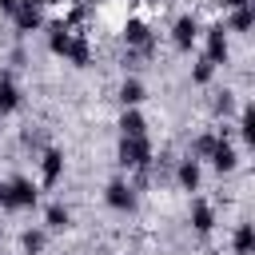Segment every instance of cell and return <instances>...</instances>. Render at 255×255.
<instances>
[{"mask_svg":"<svg viewBox=\"0 0 255 255\" xmlns=\"http://www.w3.org/2000/svg\"><path fill=\"white\" fill-rule=\"evenodd\" d=\"M64 4H76V8H84V4H88V0H64Z\"/></svg>","mask_w":255,"mask_h":255,"instance_id":"obj_27","label":"cell"},{"mask_svg":"<svg viewBox=\"0 0 255 255\" xmlns=\"http://www.w3.org/2000/svg\"><path fill=\"white\" fill-rule=\"evenodd\" d=\"M20 8V0H0V16H12Z\"/></svg>","mask_w":255,"mask_h":255,"instance_id":"obj_25","label":"cell"},{"mask_svg":"<svg viewBox=\"0 0 255 255\" xmlns=\"http://www.w3.org/2000/svg\"><path fill=\"white\" fill-rule=\"evenodd\" d=\"M44 243H48V235H44L40 227H28V231L20 235V247H24V255H40V251H44Z\"/></svg>","mask_w":255,"mask_h":255,"instance_id":"obj_21","label":"cell"},{"mask_svg":"<svg viewBox=\"0 0 255 255\" xmlns=\"http://www.w3.org/2000/svg\"><path fill=\"white\" fill-rule=\"evenodd\" d=\"M175 183L183 187V191H199V183H203V171H199V159H179L175 163Z\"/></svg>","mask_w":255,"mask_h":255,"instance_id":"obj_12","label":"cell"},{"mask_svg":"<svg viewBox=\"0 0 255 255\" xmlns=\"http://www.w3.org/2000/svg\"><path fill=\"white\" fill-rule=\"evenodd\" d=\"M12 24H16L20 36L40 32V28H44V8H40V0H20V8L12 12Z\"/></svg>","mask_w":255,"mask_h":255,"instance_id":"obj_4","label":"cell"},{"mask_svg":"<svg viewBox=\"0 0 255 255\" xmlns=\"http://www.w3.org/2000/svg\"><path fill=\"white\" fill-rule=\"evenodd\" d=\"M60 175H64V151H60V147H48V151L40 155V183H44V187H56Z\"/></svg>","mask_w":255,"mask_h":255,"instance_id":"obj_8","label":"cell"},{"mask_svg":"<svg viewBox=\"0 0 255 255\" xmlns=\"http://www.w3.org/2000/svg\"><path fill=\"white\" fill-rule=\"evenodd\" d=\"M104 203H108L112 211H135V187H131L128 179H112V183L104 187Z\"/></svg>","mask_w":255,"mask_h":255,"instance_id":"obj_5","label":"cell"},{"mask_svg":"<svg viewBox=\"0 0 255 255\" xmlns=\"http://www.w3.org/2000/svg\"><path fill=\"white\" fill-rule=\"evenodd\" d=\"M255 28V8L247 4V8H235L231 12V20H227V32H251Z\"/></svg>","mask_w":255,"mask_h":255,"instance_id":"obj_19","label":"cell"},{"mask_svg":"<svg viewBox=\"0 0 255 255\" xmlns=\"http://www.w3.org/2000/svg\"><path fill=\"white\" fill-rule=\"evenodd\" d=\"M191 227H195V235H211V227H215V207L199 195L191 199Z\"/></svg>","mask_w":255,"mask_h":255,"instance_id":"obj_13","label":"cell"},{"mask_svg":"<svg viewBox=\"0 0 255 255\" xmlns=\"http://www.w3.org/2000/svg\"><path fill=\"white\" fill-rule=\"evenodd\" d=\"M0 191H4V183H0Z\"/></svg>","mask_w":255,"mask_h":255,"instance_id":"obj_30","label":"cell"},{"mask_svg":"<svg viewBox=\"0 0 255 255\" xmlns=\"http://www.w3.org/2000/svg\"><path fill=\"white\" fill-rule=\"evenodd\" d=\"M231 251L235 255H255V223H235V231H231Z\"/></svg>","mask_w":255,"mask_h":255,"instance_id":"obj_14","label":"cell"},{"mask_svg":"<svg viewBox=\"0 0 255 255\" xmlns=\"http://www.w3.org/2000/svg\"><path fill=\"white\" fill-rule=\"evenodd\" d=\"M124 44H128V52H135V56H151V52H155L151 24L139 20V16H131V20L124 24Z\"/></svg>","mask_w":255,"mask_h":255,"instance_id":"obj_3","label":"cell"},{"mask_svg":"<svg viewBox=\"0 0 255 255\" xmlns=\"http://www.w3.org/2000/svg\"><path fill=\"white\" fill-rule=\"evenodd\" d=\"M207 159H211V167H215L219 175H231V171L239 167V151L231 147V139H219V143H215V151H211Z\"/></svg>","mask_w":255,"mask_h":255,"instance_id":"obj_9","label":"cell"},{"mask_svg":"<svg viewBox=\"0 0 255 255\" xmlns=\"http://www.w3.org/2000/svg\"><path fill=\"white\" fill-rule=\"evenodd\" d=\"M211 76H215V64H211L207 56H199V60H195V68H191V84H199V88H203V84H211Z\"/></svg>","mask_w":255,"mask_h":255,"instance_id":"obj_23","label":"cell"},{"mask_svg":"<svg viewBox=\"0 0 255 255\" xmlns=\"http://www.w3.org/2000/svg\"><path fill=\"white\" fill-rule=\"evenodd\" d=\"M20 104H24L20 88H16V80H12L8 72H4V76H0V116H12V112H16Z\"/></svg>","mask_w":255,"mask_h":255,"instance_id":"obj_15","label":"cell"},{"mask_svg":"<svg viewBox=\"0 0 255 255\" xmlns=\"http://www.w3.org/2000/svg\"><path fill=\"white\" fill-rule=\"evenodd\" d=\"M247 4H251V0H223V8H227V12H235V8H247Z\"/></svg>","mask_w":255,"mask_h":255,"instance_id":"obj_26","label":"cell"},{"mask_svg":"<svg viewBox=\"0 0 255 255\" xmlns=\"http://www.w3.org/2000/svg\"><path fill=\"white\" fill-rule=\"evenodd\" d=\"M36 199H40V187H36L28 175L8 179L4 191H0V207H4V211H28V207H36Z\"/></svg>","mask_w":255,"mask_h":255,"instance_id":"obj_1","label":"cell"},{"mask_svg":"<svg viewBox=\"0 0 255 255\" xmlns=\"http://www.w3.org/2000/svg\"><path fill=\"white\" fill-rule=\"evenodd\" d=\"M68 64H76V68H88V64H92V44H88V36H84V32H76L72 52H68Z\"/></svg>","mask_w":255,"mask_h":255,"instance_id":"obj_18","label":"cell"},{"mask_svg":"<svg viewBox=\"0 0 255 255\" xmlns=\"http://www.w3.org/2000/svg\"><path fill=\"white\" fill-rule=\"evenodd\" d=\"M0 243H4V223H0Z\"/></svg>","mask_w":255,"mask_h":255,"instance_id":"obj_29","label":"cell"},{"mask_svg":"<svg viewBox=\"0 0 255 255\" xmlns=\"http://www.w3.org/2000/svg\"><path fill=\"white\" fill-rule=\"evenodd\" d=\"M72 40H76V32H72L68 24H52V28H48V52H52V56L68 60V52H72Z\"/></svg>","mask_w":255,"mask_h":255,"instance_id":"obj_10","label":"cell"},{"mask_svg":"<svg viewBox=\"0 0 255 255\" xmlns=\"http://www.w3.org/2000/svg\"><path fill=\"white\" fill-rule=\"evenodd\" d=\"M195 40H199V20H195V16H179V20L171 24V44H175L179 52H191Z\"/></svg>","mask_w":255,"mask_h":255,"instance_id":"obj_6","label":"cell"},{"mask_svg":"<svg viewBox=\"0 0 255 255\" xmlns=\"http://www.w3.org/2000/svg\"><path fill=\"white\" fill-rule=\"evenodd\" d=\"M215 143H219L215 131H199V135L191 139V159H207V155L215 151Z\"/></svg>","mask_w":255,"mask_h":255,"instance_id":"obj_20","label":"cell"},{"mask_svg":"<svg viewBox=\"0 0 255 255\" xmlns=\"http://www.w3.org/2000/svg\"><path fill=\"white\" fill-rule=\"evenodd\" d=\"M44 227H48V231H68V227H72V207L48 203V207H44Z\"/></svg>","mask_w":255,"mask_h":255,"instance_id":"obj_17","label":"cell"},{"mask_svg":"<svg viewBox=\"0 0 255 255\" xmlns=\"http://www.w3.org/2000/svg\"><path fill=\"white\" fill-rule=\"evenodd\" d=\"M44 4H64V0H40V8H44Z\"/></svg>","mask_w":255,"mask_h":255,"instance_id":"obj_28","label":"cell"},{"mask_svg":"<svg viewBox=\"0 0 255 255\" xmlns=\"http://www.w3.org/2000/svg\"><path fill=\"white\" fill-rule=\"evenodd\" d=\"M211 108H215V116H231V112H235V92H231V88H223V92H215V100H211Z\"/></svg>","mask_w":255,"mask_h":255,"instance_id":"obj_24","label":"cell"},{"mask_svg":"<svg viewBox=\"0 0 255 255\" xmlns=\"http://www.w3.org/2000/svg\"><path fill=\"white\" fill-rule=\"evenodd\" d=\"M120 135H124V139H143V135H147V120H143L139 108H124V116H120Z\"/></svg>","mask_w":255,"mask_h":255,"instance_id":"obj_11","label":"cell"},{"mask_svg":"<svg viewBox=\"0 0 255 255\" xmlns=\"http://www.w3.org/2000/svg\"><path fill=\"white\" fill-rule=\"evenodd\" d=\"M203 56H207L215 68H219V64H227L231 44H227V28H223V24H211V28H207V52H203Z\"/></svg>","mask_w":255,"mask_h":255,"instance_id":"obj_7","label":"cell"},{"mask_svg":"<svg viewBox=\"0 0 255 255\" xmlns=\"http://www.w3.org/2000/svg\"><path fill=\"white\" fill-rule=\"evenodd\" d=\"M239 135H243V143H255V108L251 104H243V112H239Z\"/></svg>","mask_w":255,"mask_h":255,"instance_id":"obj_22","label":"cell"},{"mask_svg":"<svg viewBox=\"0 0 255 255\" xmlns=\"http://www.w3.org/2000/svg\"><path fill=\"white\" fill-rule=\"evenodd\" d=\"M116 163H120L124 171H143V167H151V139H147V135H143V139H124V135H120Z\"/></svg>","mask_w":255,"mask_h":255,"instance_id":"obj_2","label":"cell"},{"mask_svg":"<svg viewBox=\"0 0 255 255\" xmlns=\"http://www.w3.org/2000/svg\"><path fill=\"white\" fill-rule=\"evenodd\" d=\"M116 96H120V104H124V108H139V104L147 100V88H143V80L128 76V80L120 84V92H116Z\"/></svg>","mask_w":255,"mask_h":255,"instance_id":"obj_16","label":"cell"}]
</instances>
